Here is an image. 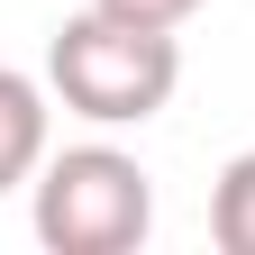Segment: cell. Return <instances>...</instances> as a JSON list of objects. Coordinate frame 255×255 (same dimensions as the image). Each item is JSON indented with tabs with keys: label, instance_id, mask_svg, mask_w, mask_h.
<instances>
[{
	"label": "cell",
	"instance_id": "1",
	"mask_svg": "<svg viewBox=\"0 0 255 255\" xmlns=\"http://www.w3.org/2000/svg\"><path fill=\"white\" fill-rule=\"evenodd\" d=\"M182 82V46L173 27H128L110 9H82L55 27L46 46V91L91 128H146Z\"/></svg>",
	"mask_w": 255,
	"mask_h": 255
},
{
	"label": "cell",
	"instance_id": "2",
	"mask_svg": "<svg viewBox=\"0 0 255 255\" xmlns=\"http://www.w3.org/2000/svg\"><path fill=\"white\" fill-rule=\"evenodd\" d=\"M155 228V173L119 146H64L37 164V246L55 255H137Z\"/></svg>",
	"mask_w": 255,
	"mask_h": 255
},
{
	"label": "cell",
	"instance_id": "3",
	"mask_svg": "<svg viewBox=\"0 0 255 255\" xmlns=\"http://www.w3.org/2000/svg\"><path fill=\"white\" fill-rule=\"evenodd\" d=\"M46 128H55L46 82H27L18 64H0V191L37 182V164H46Z\"/></svg>",
	"mask_w": 255,
	"mask_h": 255
},
{
	"label": "cell",
	"instance_id": "4",
	"mask_svg": "<svg viewBox=\"0 0 255 255\" xmlns=\"http://www.w3.org/2000/svg\"><path fill=\"white\" fill-rule=\"evenodd\" d=\"M210 237L228 255H255V146L219 164V191H210Z\"/></svg>",
	"mask_w": 255,
	"mask_h": 255
},
{
	"label": "cell",
	"instance_id": "5",
	"mask_svg": "<svg viewBox=\"0 0 255 255\" xmlns=\"http://www.w3.org/2000/svg\"><path fill=\"white\" fill-rule=\"evenodd\" d=\"M91 9H110V18H128V27H182L201 0H91Z\"/></svg>",
	"mask_w": 255,
	"mask_h": 255
}]
</instances>
